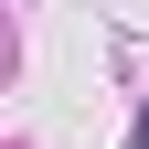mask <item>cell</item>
I'll use <instances>...</instances> for the list:
<instances>
[{"label":"cell","mask_w":149,"mask_h":149,"mask_svg":"<svg viewBox=\"0 0 149 149\" xmlns=\"http://www.w3.org/2000/svg\"><path fill=\"white\" fill-rule=\"evenodd\" d=\"M128 149H149V107H139V128H128Z\"/></svg>","instance_id":"6da1fadb"}]
</instances>
